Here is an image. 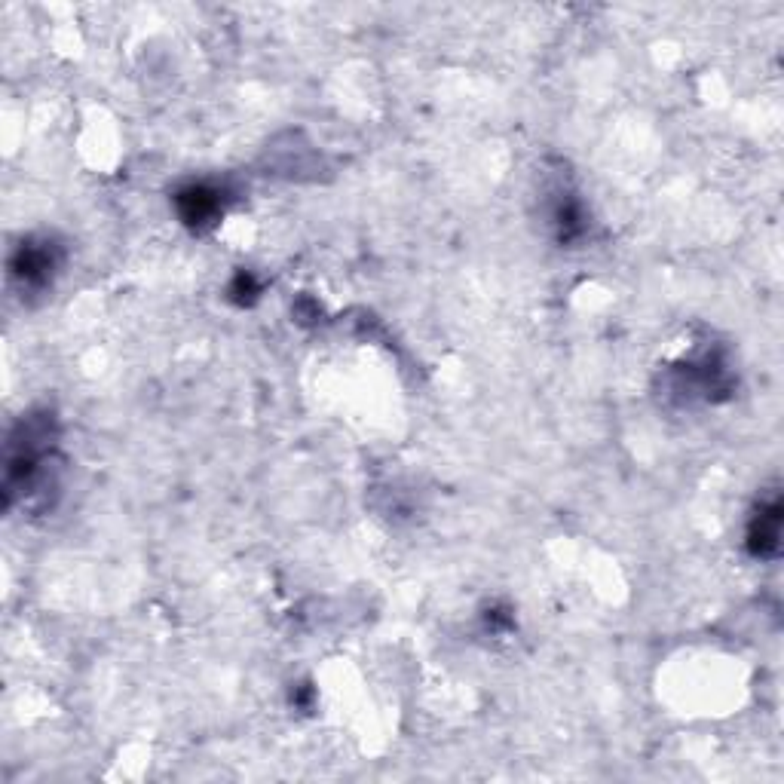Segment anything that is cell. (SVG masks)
<instances>
[{"label": "cell", "mask_w": 784, "mask_h": 784, "mask_svg": "<svg viewBox=\"0 0 784 784\" xmlns=\"http://www.w3.org/2000/svg\"><path fill=\"white\" fill-rule=\"evenodd\" d=\"M778 536H781V506L772 497L769 503H760V512L751 521L748 546L757 558H772L778 555Z\"/></svg>", "instance_id": "obj_1"}, {"label": "cell", "mask_w": 784, "mask_h": 784, "mask_svg": "<svg viewBox=\"0 0 784 784\" xmlns=\"http://www.w3.org/2000/svg\"><path fill=\"white\" fill-rule=\"evenodd\" d=\"M178 206H181L184 221L203 224L206 218H212L221 209V200H218V190H212L206 184H193L178 193Z\"/></svg>", "instance_id": "obj_2"}, {"label": "cell", "mask_w": 784, "mask_h": 784, "mask_svg": "<svg viewBox=\"0 0 784 784\" xmlns=\"http://www.w3.org/2000/svg\"><path fill=\"white\" fill-rule=\"evenodd\" d=\"M56 261H53V252L46 249H37V245H25L22 255L13 261V273L25 279V285H43L53 273Z\"/></svg>", "instance_id": "obj_3"}]
</instances>
